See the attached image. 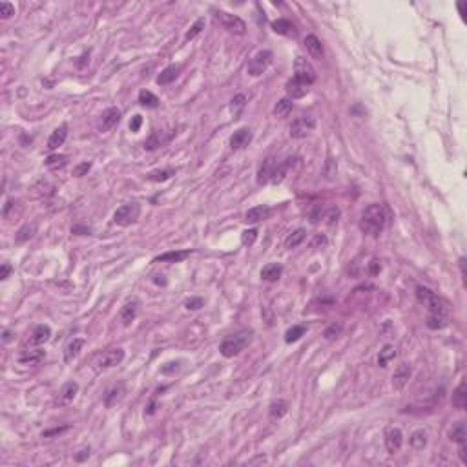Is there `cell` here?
Here are the masks:
<instances>
[{"instance_id": "1", "label": "cell", "mask_w": 467, "mask_h": 467, "mask_svg": "<svg viewBox=\"0 0 467 467\" xmlns=\"http://www.w3.org/2000/svg\"><path fill=\"white\" fill-rule=\"evenodd\" d=\"M389 223V210L385 204L374 203L367 206L359 219V228L369 235H378Z\"/></svg>"}, {"instance_id": "2", "label": "cell", "mask_w": 467, "mask_h": 467, "mask_svg": "<svg viewBox=\"0 0 467 467\" xmlns=\"http://www.w3.org/2000/svg\"><path fill=\"white\" fill-rule=\"evenodd\" d=\"M250 342H252L250 330H239V332H235V334L232 336H227L221 342L219 350H221V354L225 358H234V356H237L239 352H243V350L250 345Z\"/></svg>"}, {"instance_id": "3", "label": "cell", "mask_w": 467, "mask_h": 467, "mask_svg": "<svg viewBox=\"0 0 467 467\" xmlns=\"http://www.w3.org/2000/svg\"><path fill=\"white\" fill-rule=\"evenodd\" d=\"M139 216H141V206L137 203H128L122 204L120 208L115 210L114 214V223L119 225V227H130L137 221Z\"/></svg>"}, {"instance_id": "4", "label": "cell", "mask_w": 467, "mask_h": 467, "mask_svg": "<svg viewBox=\"0 0 467 467\" xmlns=\"http://www.w3.org/2000/svg\"><path fill=\"white\" fill-rule=\"evenodd\" d=\"M294 78H298L300 82L307 84V86H311L312 82H316V70L312 68V64L309 62L307 59H303V57H298V59L294 60Z\"/></svg>"}, {"instance_id": "5", "label": "cell", "mask_w": 467, "mask_h": 467, "mask_svg": "<svg viewBox=\"0 0 467 467\" xmlns=\"http://www.w3.org/2000/svg\"><path fill=\"white\" fill-rule=\"evenodd\" d=\"M316 128V119L312 115H301L290 124V137L303 139Z\"/></svg>"}, {"instance_id": "6", "label": "cell", "mask_w": 467, "mask_h": 467, "mask_svg": "<svg viewBox=\"0 0 467 467\" xmlns=\"http://www.w3.org/2000/svg\"><path fill=\"white\" fill-rule=\"evenodd\" d=\"M270 62H272V53H270V51H267V49H265V51H258V53L250 59V62H248L246 72H248V75H252V77H259V75L270 66Z\"/></svg>"}, {"instance_id": "7", "label": "cell", "mask_w": 467, "mask_h": 467, "mask_svg": "<svg viewBox=\"0 0 467 467\" xmlns=\"http://www.w3.org/2000/svg\"><path fill=\"white\" fill-rule=\"evenodd\" d=\"M216 18L221 22L228 31H232L235 35H245L246 31V24L241 20L237 15H230L227 11H216Z\"/></svg>"}, {"instance_id": "8", "label": "cell", "mask_w": 467, "mask_h": 467, "mask_svg": "<svg viewBox=\"0 0 467 467\" xmlns=\"http://www.w3.org/2000/svg\"><path fill=\"white\" fill-rule=\"evenodd\" d=\"M124 359V350L122 349H110L106 352H102L99 358H97V369L102 371V369H112V367L119 365L120 361Z\"/></svg>"}, {"instance_id": "9", "label": "cell", "mask_w": 467, "mask_h": 467, "mask_svg": "<svg viewBox=\"0 0 467 467\" xmlns=\"http://www.w3.org/2000/svg\"><path fill=\"white\" fill-rule=\"evenodd\" d=\"M401 443H403V434H401L400 429H398V427H389V429L385 431V447L389 451V455L398 453Z\"/></svg>"}, {"instance_id": "10", "label": "cell", "mask_w": 467, "mask_h": 467, "mask_svg": "<svg viewBox=\"0 0 467 467\" xmlns=\"http://www.w3.org/2000/svg\"><path fill=\"white\" fill-rule=\"evenodd\" d=\"M77 392H78V384H77V382H68V384H64V385H62V389H60L59 396H57V405H60V407L70 405V403L75 400Z\"/></svg>"}, {"instance_id": "11", "label": "cell", "mask_w": 467, "mask_h": 467, "mask_svg": "<svg viewBox=\"0 0 467 467\" xmlns=\"http://www.w3.org/2000/svg\"><path fill=\"white\" fill-rule=\"evenodd\" d=\"M411 374H413V371H411V367L407 363H400V365L396 367L394 374H392V387H394V390L403 389L407 385Z\"/></svg>"}, {"instance_id": "12", "label": "cell", "mask_w": 467, "mask_h": 467, "mask_svg": "<svg viewBox=\"0 0 467 467\" xmlns=\"http://www.w3.org/2000/svg\"><path fill=\"white\" fill-rule=\"evenodd\" d=\"M275 166H277V161H275L274 157H267V159H265L258 172V185H267V183H270Z\"/></svg>"}, {"instance_id": "13", "label": "cell", "mask_w": 467, "mask_h": 467, "mask_svg": "<svg viewBox=\"0 0 467 467\" xmlns=\"http://www.w3.org/2000/svg\"><path fill=\"white\" fill-rule=\"evenodd\" d=\"M270 214H272V210H270L269 206H265V204L254 206V208H250L245 214V221L250 223V225H256V223H261L265 221V219H269Z\"/></svg>"}, {"instance_id": "14", "label": "cell", "mask_w": 467, "mask_h": 467, "mask_svg": "<svg viewBox=\"0 0 467 467\" xmlns=\"http://www.w3.org/2000/svg\"><path fill=\"white\" fill-rule=\"evenodd\" d=\"M252 141V132L248 128H239L237 132L230 137V148L232 150H239V148H245L248 146V143Z\"/></svg>"}, {"instance_id": "15", "label": "cell", "mask_w": 467, "mask_h": 467, "mask_svg": "<svg viewBox=\"0 0 467 467\" xmlns=\"http://www.w3.org/2000/svg\"><path fill=\"white\" fill-rule=\"evenodd\" d=\"M119 120H120V110L108 108L106 112H102V115H101V130L102 132H108V130H112Z\"/></svg>"}, {"instance_id": "16", "label": "cell", "mask_w": 467, "mask_h": 467, "mask_svg": "<svg viewBox=\"0 0 467 467\" xmlns=\"http://www.w3.org/2000/svg\"><path fill=\"white\" fill-rule=\"evenodd\" d=\"M305 48H307V51H309V55H311L312 59H316V60L323 59V44H321V40H319L316 35H309V37H307V39H305Z\"/></svg>"}, {"instance_id": "17", "label": "cell", "mask_w": 467, "mask_h": 467, "mask_svg": "<svg viewBox=\"0 0 467 467\" xmlns=\"http://www.w3.org/2000/svg\"><path fill=\"white\" fill-rule=\"evenodd\" d=\"M49 336H51V329L48 325H37L30 336V345H37V347L44 345L49 340Z\"/></svg>"}, {"instance_id": "18", "label": "cell", "mask_w": 467, "mask_h": 467, "mask_svg": "<svg viewBox=\"0 0 467 467\" xmlns=\"http://www.w3.org/2000/svg\"><path fill=\"white\" fill-rule=\"evenodd\" d=\"M68 137V124H60L57 130H55L51 135H49L48 139V150H57L59 146H62L64 144V141H66Z\"/></svg>"}, {"instance_id": "19", "label": "cell", "mask_w": 467, "mask_h": 467, "mask_svg": "<svg viewBox=\"0 0 467 467\" xmlns=\"http://www.w3.org/2000/svg\"><path fill=\"white\" fill-rule=\"evenodd\" d=\"M285 90H287V93L292 97V99H301V97H305L307 93H309V86L300 82L298 78H290V80L285 84Z\"/></svg>"}, {"instance_id": "20", "label": "cell", "mask_w": 467, "mask_h": 467, "mask_svg": "<svg viewBox=\"0 0 467 467\" xmlns=\"http://www.w3.org/2000/svg\"><path fill=\"white\" fill-rule=\"evenodd\" d=\"M283 274V267L279 263H270L261 270V277L267 283H275Z\"/></svg>"}, {"instance_id": "21", "label": "cell", "mask_w": 467, "mask_h": 467, "mask_svg": "<svg viewBox=\"0 0 467 467\" xmlns=\"http://www.w3.org/2000/svg\"><path fill=\"white\" fill-rule=\"evenodd\" d=\"M272 30L277 33V35H285V37H296V28L290 20L287 18H277L272 22Z\"/></svg>"}, {"instance_id": "22", "label": "cell", "mask_w": 467, "mask_h": 467, "mask_svg": "<svg viewBox=\"0 0 467 467\" xmlns=\"http://www.w3.org/2000/svg\"><path fill=\"white\" fill-rule=\"evenodd\" d=\"M188 256H190V250L166 252V254H162V256H157V258H154V263H166V261H170V263H179V261L186 259Z\"/></svg>"}, {"instance_id": "23", "label": "cell", "mask_w": 467, "mask_h": 467, "mask_svg": "<svg viewBox=\"0 0 467 467\" xmlns=\"http://www.w3.org/2000/svg\"><path fill=\"white\" fill-rule=\"evenodd\" d=\"M179 72H181L179 64H172V66L164 68V70L161 72V75L157 77V84H159V86H164V84L174 82L175 78L179 77Z\"/></svg>"}, {"instance_id": "24", "label": "cell", "mask_w": 467, "mask_h": 467, "mask_svg": "<svg viewBox=\"0 0 467 467\" xmlns=\"http://www.w3.org/2000/svg\"><path fill=\"white\" fill-rule=\"evenodd\" d=\"M287 413H288V403L285 400H275L270 403V407H269L270 420H274V422L275 420H281Z\"/></svg>"}, {"instance_id": "25", "label": "cell", "mask_w": 467, "mask_h": 467, "mask_svg": "<svg viewBox=\"0 0 467 467\" xmlns=\"http://www.w3.org/2000/svg\"><path fill=\"white\" fill-rule=\"evenodd\" d=\"M453 405H455L458 411H464L467 405V387H466V382H462L458 387L455 389V392H453Z\"/></svg>"}, {"instance_id": "26", "label": "cell", "mask_w": 467, "mask_h": 467, "mask_svg": "<svg viewBox=\"0 0 467 467\" xmlns=\"http://www.w3.org/2000/svg\"><path fill=\"white\" fill-rule=\"evenodd\" d=\"M137 307H139L137 301H130V303H126V305L122 307V311H120V321H122V325L128 327V325L137 317Z\"/></svg>"}, {"instance_id": "27", "label": "cell", "mask_w": 467, "mask_h": 467, "mask_svg": "<svg viewBox=\"0 0 467 467\" xmlns=\"http://www.w3.org/2000/svg\"><path fill=\"white\" fill-rule=\"evenodd\" d=\"M42 358H44V350H42V349H31V350H26V352L18 358V361H20L22 365H37L39 361H42Z\"/></svg>"}, {"instance_id": "28", "label": "cell", "mask_w": 467, "mask_h": 467, "mask_svg": "<svg viewBox=\"0 0 467 467\" xmlns=\"http://www.w3.org/2000/svg\"><path fill=\"white\" fill-rule=\"evenodd\" d=\"M82 347H84V340H82V338H75V340H72V342L68 343L66 350H64V361H66V363H70L73 358H77Z\"/></svg>"}, {"instance_id": "29", "label": "cell", "mask_w": 467, "mask_h": 467, "mask_svg": "<svg viewBox=\"0 0 467 467\" xmlns=\"http://www.w3.org/2000/svg\"><path fill=\"white\" fill-rule=\"evenodd\" d=\"M307 237V232L303 230V228H298V230H294V232H290L287 235V239H285V248H288V250H292V248H296V246H300L303 241H305Z\"/></svg>"}, {"instance_id": "30", "label": "cell", "mask_w": 467, "mask_h": 467, "mask_svg": "<svg viewBox=\"0 0 467 467\" xmlns=\"http://www.w3.org/2000/svg\"><path fill=\"white\" fill-rule=\"evenodd\" d=\"M122 396H124V385H115L104 396V405L106 407H114L117 401H120Z\"/></svg>"}, {"instance_id": "31", "label": "cell", "mask_w": 467, "mask_h": 467, "mask_svg": "<svg viewBox=\"0 0 467 467\" xmlns=\"http://www.w3.org/2000/svg\"><path fill=\"white\" fill-rule=\"evenodd\" d=\"M449 325V316L445 314H429L427 317V327L431 330H440Z\"/></svg>"}, {"instance_id": "32", "label": "cell", "mask_w": 467, "mask_h": 467, "mask_svg": "<svg viewBox=\"0 0 467 467\" xmlns=\"http://www.w3.org/2000/svg\"><path fill=\"white\" fill-rule=\"evenodd\" d=\"M396 358V347L394 345H385L380 354H378V365L380 367H387Z\"/></svg>"}, {"instance_id": "33", "label": "cell", "mask_w": 467, "mask_h": 467, "mask_svg": "<svg viewBox=\"0 0 467 467\" xmlns=\"http://www.w3.org/2000/svg\"><path fill=\"white\" fill-rule=\"evenodd\" d=\"M449 438L453 440V442H456V443H464V442H466V438H467L466 424H464V422H456L455 426L451 427Z\"/></svg>"}, {"instance_id": "34", "label": "cell", "mask_w": 467, "mask_h": 467, "mask_svg": "<svg viewBox=\"0 0 467 467\" xmlns=\"http://www.w3.org/2000/svg\"><path fill=\"white\" fill-rule=\"evenodd\" d=\"M409 443H411V447L416 451L424 449L427 445V434L426 431H422V429H418V431H414L413 434H411V438H409Z\"/></svg>"}, {"instance_id": "35", "label": "cell", "mask_w": 467, "mask_h": 467, "mask_svg": "<svg viewBox=\"0 0 467 467\" xmlns=\"http://www.w3.org/2000/svg\"><path fill=\"white\" fill-rule=\"evenodd\" d=\"M305 332H307V327H303V325H294V327H290V329L285 332V342L287 343L298 342L301 336H305Z\"/></svg>"}, {"instance_id": "36", "label": "cell", "mask_w": 467, "mask_h": 467, "mask_svg": "<svg viewBox=\"0 0 467 467\" xmlns=\"http://www.w3.org/2000/svg\"><path fill=\"white\" fill-rule=\"evenodd\" d=\"M162 143H164L162 132H154V133L150 135V137L144 141V150L154 152V150H157V148H159V146H161Z\"/></svg>"}, {"instance_id": "37", "label": "cell", "mask_w": 467, "mask_h": 467, "mask_svg": "<svg viewBox=\"0 0 467 467\" xmlns=\"http://www.w3.org/2000/svg\"><path fill=\"white\" fill-rule=\"evenodd\" d=\"M338 175V162L332 157H327V161L323 164V177L327 181H334Z\"/></svg>"}, {"instance_id": "38", "label": "cell", "mask_w": 467, "mask_h": 467, "mask_svg": "<svg viewBox=\"0 0 467 467\" xmlns=\"http://www.w3.org/2000/svg\"><path fill=\"white\" fill-rule=\"evenodd\" d=\"M139 102H141L143 106H148V108H157V106H159L157 95H154V93L148 90H143L139 93Z\"/></svg>"}, {"instance_id": "39", "label": "cell", "mask_w": 467, "mask_h": 467, "mask_svg": "<svg viewBox=\"0 0 467 467\" xmlns=\"http://www.w3.org/2000/svg\"><path fill=\"white\" fill-rule=\"evenodd\" d=\"M174 174H175V172L172 170V168H164V170H156V172H150V174H148V179L154 181V183H164V181H168Z\"/></svg>"}, {"instance_id": "40", "label": "cell", "mask_w": 467, "mask_h": 467, "mask_svg": "<svg viewBox=\"0 0 467 467\" xmlns=\"http://www.w3.org/2000/svg\"><path fill=\"white\" fill-rule=\"evenodd\" d=\"M292 112V101L290 99H281L274 106V115L275 117H287Z\"/></svg>"}, {"instance_id": "41", "label": "cell", "mask_w": 467, "mask_h": 467, "mask_svg": "<svg viewBox=\"0 0 467 467\" xmlns=\"http://www.w3.org/2000/svg\"><path fill=\"white\" fill-rule=\"evenodd\" d=\"M246 106V97L243 95V93H239V95H235L232 99V102H230V112H232L234 117H237V115L245 110Z\"/></svg>"}, {"instance_id": "42", "label": "cell", "mask_w": 467, "mask_h": 467, "mask_svg": "<svg viewBox=\"0 0 467 467\" xmlns=\"http://www.w3.org/2000/svg\"><path fill=\"white\" fill-rule=\"evenodd\" d=\"M68 162V157L66 156H60V154H53V156H49L48 159H46V166L49 168V170H59V168L66 166Z\"/></svg>"}, {"instance_id": "43", "label": "cell", "mask_w": 467, "mask_h": 467, "mask_svg": "<svg viewBox=\"0 0 467 467\" xmlns=\"http://www.w3.org/2000/svg\"><path fill=\"white\" fill-rule=\"evenodd\" d=\"M33 234H35V227H33V225H24V227L17 232L15 241H17V243H26V241H30L31 237H33Z\"/></svg>"}, {"instance_id": "44", "label": "cell", "mask_w": 467, "mask_h": 467, "mask_svg": "<svg viewBox=\"0 0 467 467\" xmlns=\"http://www.w3.org/2000/svg\"><path fill=\"white\" fill-rule=\"evenodd\" d=\"M203 30H204V18H197V20L190 26V30L186 31L185 40L188 42V40H192V39H195V37H197Z\"/></svg>"}, {"instance_id": "45", "label": "cell", "mask_w": 467, "mask_h": 467, "mask_svg": "<svg viewBox=\"0 0 467 467\" xmlns=\"http://www.w3.org/2000/svg\"><path fill=\"white\" fill-rule=\"evenodd\" d=\"M323 219L329 227H336V225H338V219H340V208H336V206L325 208Z\"/></svg>"}, {"instance_id": "46", "label": "cell", "mask_w": 467, "mask_h": 467, "mask_svg": "<svg viewBox=\"0 0 467 467\" xmlns=\"http://www.w3.org/2000/svg\"><path fill=\"white\" fill-rule=\"evenodd\" d=\"M432 296H434V292H432L431 288H427V287H416V300L422 303V305H427L429 301L432 300Z\"/></svg>"}, {"instance_id": "47", "label": "cell", "mask_w": 467, "mask_h": 467, "mask_svg": "<svg viewBox=\"0 0 467 467\" xmlns=\"http://www.w3.org/2000/svg\"><path fill=\"white\" fill-rule=\"evenodd\" d=\"M323 214H325V208H323V204H319V203H316V204H312V208L309 210V217H311V223H319L321 219H323Z\"/></svg>"}, {"instance_id": "48", "label": "cell", "mask_w": 467, "mask_h": 467, "mask_svg": "<svg viewBox=\"0 0 467 467\" xmlns=\"http://www.w3.org/2000/svg\"><path fill=\"white\" fill-rule=\"evenodd\" d=\"M343 330V323L342 321H336V323H332L330 327H327L323 332V336L327 338V340H334V338H338V336L342 334Z\"/></svg>"}, {"instance_id": "49", "label": "cell", "mask_w": 467, "mask_h": 467, "mask_svg": "<svg viewBox=\"0 0 467 467\" xmlns=\"http://www.w3.org/2000/svg\"><path fill=\"white\" fill-rule=\"evenodd\" d=\"M256 239H258V230L256 228H248V230L241 234V243L245 246H252L256 243Z\"/></svg>"}, {"instance_id": "50", "label": "cell", "mask_w": 467, "mask_h": 467, "mask_svg": "<svg viewBox=\"0 0 467 467\" xmlns=\"http://www.w3.org/2000/svg\"><path fill=\"white\" fill-rule=\"evenodd\" d=\"M15 15V7L9 2H0V18H9Z\"/></svg>"}, {"instance_id": "51", "label": "cell", "mask_w": 467, "mask_h": 467, "mask_svg": "<svg viewBox=\"0 0 467 467\" xmlns=\"http://www.w3.org/2000/svg\"><path fill=\"white\" fill-rule=\"evenodd\" d=\"M325 245H327V237H325L323 234H316V235L312 237V241H311V248H314V250H317V248H323Z\"/></svg>"}, {"instance_id": "52", "label": "cell", "mask_w": 467, "mask_h": 467, "mask_svg": "<svg viewBox=\"0 0 467 467\" xmlns=\"http://www.w3.org/2000/svg\"><path fill=\"white\" fill-rule=\"evenodd\" d=\"M90 168H91V162H80V164H77V166L73 168V175H75V177H82V175H86L90 172Z\"/></svg>"}, {"instance_id": "53", "label": "cell", "mask_w": 467, "mask_h": 467, "mask_svg": "<svg viewBox=\"0 0 467 467\" xmlns=\"http://www.w3.org/2000/svg\"><path fill=\"white\" fill-rule=\"evenodd\" d=\"M203 305H204V301L201 300V298H190V300L185 301V307L188 311H199Z\"/></svg>"}, {"instance_id": "54", "label": "cell", "mask_w": 467, "mask_h": 467, "mask_svg": "<svg viewBox=\"0 0 467 467\" xmlns=\"http://www.w3.org/2000/svg\"><path fill=\"white\" fill-rule=\"evenodd\" d=\"M70 426H62V427H53V429H48V431H42V438H49V436H57V434H62L64 431H68Z\"/></svg>"}, {"instance_id": "55", "label": "cell", "mask_w": 467, "mask_h": 467, "mask_svg": "<svg viewBox=\"0 0 467 467\" xmlns=\"http://www.w3.org/2000/svg\"><path fill=\"white\" fill-rule=\"evenodd\" d=\"M382 270V265L378 259H371V263H367V274L369 275H378Z\"/></svg>"}, {"instance_id": "56", "label": "cell", "mask_w": 467, "mask_h": 467, "mask_svg": "<svg viewBox=\"0 0 467 467\" xmlns=\"http://www.w3.org/2000/svg\"><path fill=\"white\" fill-rule=\"evenodd\" d=\"M177 371H179V361H170V363H166V365L161 369L162 374H174V372Z\"/></svg>"}, {"instance_id": "57", "label": "cell", "mask_w": 467, "mask_h": 467, "mask_svg": "<svg viewBox=\"0 0 467 467\" xmlns=\"http://www.w3.org/2000/svg\"><path fill=\"white\" fill-rule=\"evenodd\" d=\"M141 124H143V117L141 115H133V119L130 120V130L132 132H139Z\"/></svg>"}, {"instance_id": "58", "label": "cell", "mask_w": 467, "mask_h": 467, "mask_svg": "<svg viewBox=\"0 0 467 467\" xmlns=\"http://www.w3.org/2000/svg\"><path fill=\"white\" fill-rule=\"evenodd\" d=\"M9 272H11V265L4 263V265H2V269H0V279H7Z\"/></svg>"}, {"instance_id": "59", "label": "cell", "mask_w": 467, "mask_h": 467, "mask_svg": "<svg viewBox=\"0 0 467 467\" xmlns=\"http://www.w3.org/2000/svg\"><path fill=\"white\" fill-rule=\"evenodd\" d=\"M458 445H460V449H458L460 460L464 462V464H467V447H466V442H464V443H458Z\"/></svg>"}, {"instance_id": "60", "label": "cell", "mask_w": 467, "mask_h": 467, "mask_svg": "<svg viewBox=\"0 0 467 467\" xmlns=\"http://www.w3.org/2000/svg\"><path fill=\"white\" fill-rule=\"evenodd\" d=\"M91 230L90 228H86V227H73L72 228V234H80V235H88Z\"/></svg>"}, {"instance_id": "61", "label": "cell", "mask_w": 467, "mask_h": 467, "mask_svg": "<svg viewBox=\"0 0 467 467\" xmlns=\"http://www.w3.org/2000/svg\"><path fill=\"white\" fill-rule=\"evenodd\" d=\"M88 456H90V449H82V451H80V455L75 456V460H77V462H82L84 458H88Z\"/></svg>"}, {"instance_id": "62", "label": "cell", "mask_w": 467, "mask_h": 467, "mask_svg": "<svg viewBox=\"0 0 467 467\" xmlns=\"http://www.w3.org/2000/svg\"><path fill=\"white\" fill-rule=\"evenodd\" d=\"M460 272H462V277H464V281H466V277H467V274H466V258H460Z\"/></svg>"}, {"instance_id": "63", "label": "cell", "mask_w": 467, "mask_h": 467, "mask_svg": "<svg viewBox=\"0 0 467 467\" xmlns=\"http://www.w3.org/2000/svg\"><path fill=\"white\" fill-rule=\"evenodd\" d=\"M466 6H467L466 2H458V11H460V15L464 18H466Z\"/></svg>"}, {"instance_id": "64", "label": "cell", "mask_w": 467, "mask_h": 467, "mask_svg": "<svg viewBox=\"0 0 467 467\" xmlns=\"http://www.w3.org/2000/svg\"><path fill=\"white\" fill-rule=\"evenodd\" d=\"M11 340V332L9 330H4V342H9Z\"/></svg>"}]
</instances>
